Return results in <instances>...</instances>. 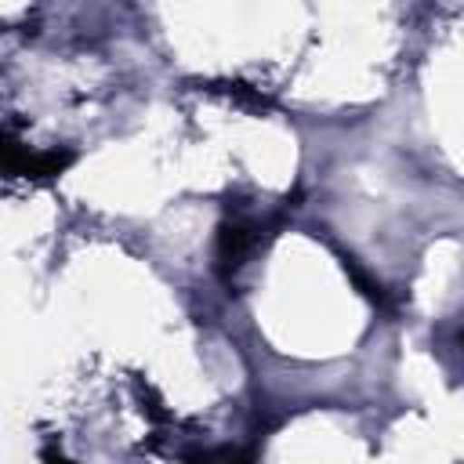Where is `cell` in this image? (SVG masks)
Instances as JSON below:
<instances>
[{
    "instance_id": "cell-1",
    "label": "cell",
    "mask_w": 464,
    "mask_h": 464,
    "mask_svg": "<svg viewBox=\"0 0 464 464\" xmlns=\"http://www.w3.org/2000/svg\"><path fill=\"white\" fill-rule=\"evenodd\" d=\"M207 464H246L236 450H221V453H214V457H207Z\"/></svg>"
}]
</instances>
